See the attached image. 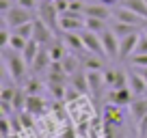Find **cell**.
<instances>
[{
  "instance_id": "1",
  "label": "cell",
  "mask_w": 147,
  "mask_h": 138,
  "mask_svg": "<svg viewBox=\"0 0 147 138\" xmlns=\"http://www.w3.org/2000/svg\"><path fill=\"white\" fill-rule=\"evenodd\" d=\"M22 52H15L13 48H2V56H5L7 69H9V76L15 80V82H26V67L28 63L24 60V56H20Z\"/></svg>"
},
{
  "instance_id": "2",
  "label": "cell",
  "mask_w": 147,
  "mask_h": 138,
  "mask_svg": "<svg viewBox=\"0 0 147 138\" xmlns=\"http://www.w3.org/2000/svg\"><path fill=\"white\" fill-rule=\"evenodd\" d=\"M37 13H39V19H43V22H46L54 32L61 30V26H59L61 13H59V9H56L54 0H41V2L37 5Z\"/></svg>"
},
{
  "instance_id": "3",
  "label": "cell",
  "mask_w": 147,
  "mask_h": 138,
  "mask_svg": "<svg viewBox=\"0 0 147 138\" xmlns=\"http://www.w3.org/2000/svg\"><path fill=\"white\" fill-rule=\"evenodd\" d=\"M32 19H35V17H32V11L30 9L15 5V7H11V9L5 13V26H9L11 30H13L15 26H22V24L32 22Z\"/></svg>"
},
{
  "instance_id": "4",
  "label": "cell",
  "mask_w": 147,
  "mask_h": 138,
  "mask_svg": "<svg viewBox=\"0 0 147 138\" xmlns=\"http://www.w3.org/2000/svg\"><path fill=\"white\" fill-rule=\"evenodd\" d=\"M84 19H87V15H84L82 11H65V13H61V17H59L61 32L82 30L84 28Z\"/></svg>"
},
{
  "instance_id": "5",
  "label": "cell",
  "mask_w": 147,
  "mask_h": 138,
  "mask_svg": "<svg viewBox=\"0 0 147 138\" xmlns=\"http://www.w3.org/2000/svg\"><path fill=\"white\" fill-rule=\"evenodd\" d=\"M113 17L119 19V22H125V24H132V26H147V17H143L141 13H136V11L128 9V7H115L113 9Z\"/></svg>"
},
{
  "instance_id": "6",
  "label": "cell",
  "mask_w": 147,
  "mask_h": 138,
  "mask_svg": "<svg viewBox=\"0 0 147 138\" xmlns=\"http://www.w3.org/2000/svg\"><path fill=\"white\" fill-rule=\"evenodd\" d=\"M100 37H102V43H104L106 56H108V58H119V46H121V39L117 37L115 32H113V28L106 26L104 30L100 32Z\"/></svg>"
},
{
  "instance_id": "7",
  "label": "cell",
  "mask_w": 147,
  "mask_h": 138,
  "mask_svg": "<svg viewBox=\"0 0 147 138\" xmlns=\"http://www.w3.org/2000/svg\"><path fill=\"white\" fill-rule=\"evenodd\" d=\"M80 35H82V39H84L87 52H91V54H97V56H102V58H108V56H106V50H104V43H102L100 32H93V30H87V28H84Z\"/></svg>"
},
{
  "instance_id": "8",
  "label": "cell",
  "mask_w": 147,
  "mask_h": 138,
  "mask_svg": "<svg viewBox=\"0 0 147 138\" xmlns=\"http://www.w3.org/2000/svg\"><path fill=\"white\" fill-rule=\"evenodd\" d=\"M87 80H89V93H91L95 99H100L102 91H104V86H106L104 71H102V69H93V71H89V69H87Z\"/></svg>"
},
{
  "instance_id": "9",
  "label": "cell",
  "mask_w": 147,
  "mask_h": 138,
  "mask_svg": "<svg viewBox=\"0 0 147 138\" xmlns=\"http://www.w3.org/2000/svg\"><path fill=\"white\" fill-rule=\"evenodd\" d=\"M63 43L67 46V50L76 52V54H84L87 52V46H84V39L78 30H67L63 32Z\"/></svg>"
},
{
  "instance_id": "10",
  "label": "cell",
  "mask_w": 147,
  "mask_h": 138,
  "mask_svg": "<svg viewBox=\"0 0 147 138\" xmlns=\"http://www.w3.org/2000/svg\"><path fill=\"white\" fill-rule=\"evenodd\" d=\"M32 39H37V41L41 43V46H46V43H52V41H54V30H52V28L48 26L43 19H35Z\"/></svg>"
},
{
  "instance_id": "11",
  "label": "cell",
  "mask_w": 147,
  "mask_h": 138,
  "mask_svg": "<svg viewBox=\"0 0 147 138\" xmlns=\"http://www.w3.org/2000/svg\"><path fill=\"white\" fill-rule=\"evenodd\" d=\"M134 93L130 91V86L125 88H110L108 91V101H113V104H117V106H130L134 101Z\"/></svg>"
},
{
  "instance_id": "12",
  "label": "cell",
  "mask_w": 147,
  "mask_h": 138,
  "mask_svg": "<svg viewBox=\"0 0 147 138\" xmlns=\"http://www.w3.org/2000/svg\"><path fill=\"white\" fill-rule=\"evenodd\" d=\"M123 106H117L113 101H108L104 106V123H110V125H123V112H121Z\"/></svg>"
},
{
  "instance_id": "13",
  "label": "cell",
  "mask_w": 147,
  "mask_h": 138,
  "mask_svg": "<svg viewBox=\"0 0 147 138\" xmlns=\"http://www.w3.org/2000/svg\"><path fill=\"white\" fill-rule=\"evenodd\" d=\"M138 37H141V30H138V32H132V35H128V37L121 39V46H119V58H121V60L130 58V56L134 54L136 43H138Z\"/></svg>"
},
{
  "instance_id": "14",
  "label": "cell",
  "mask_w": 147,
  "mask_h": 138,
  "mask_svg": "<svg viewBox=\"0 0 147 138\" xmlns=\"http://www.w3.org/2000/svg\"><path fill=\"white\" fill-rule=\"evenodd\" d=\"M128 86H130V91H132L134 95H138V97L147 95V82L136 71H128Z\"/></svg>"
},
{
  "instance_id": "15",
  "label": "cell",
  "mask_w": 147,
  "mask_h": 138,
  "mask_svg": "<svg viewBox=\"0 0 147 138\" xmlns=\"http://www.w3.org/2000/svg\"><path fill=\"white\" fill-rule=\"evenodd\" d=\"M52 65V56H50V50L48 48H43L41 46V50H39V54L35 56V60H32V71L35 74H41V71H46L48 67Z\"/></svg>"
},
{
  "instance_id": "16",
  "label": "cell",
  "mask_w": 147,
  "mask_h": 138,
  "mask_svg": "<svg viewBox=\"0 0 147 138\" xmlns=\"http://www.w3.org/2000/svg\"><path fill=\"white\" fill-rule=\"evenodd\" d=\"M84 15H87V17L108 19L110 15H113V9H110L108 5H102V2H97V5H87L84 7Z\"/></svg>"
},
{
  "instance_id": "17",
  "label": "cell",
  "mask_w": 147,
  "mask_h": 138,
  "mask_svg": "<svg viewBox=\"0 0 147 138\" xmlns=\"http://www.w3.org/2000/svg\"><path fill=\"white\" fill-rule=\"evenodd\" d=\"M130 115H132V119L136 121V123L147 117V99H145V95L138 97V99H134L132 104H130Z\"/></svg>"
},
{
  "instance_id": "18",
  "label": "cell",
  "mask_w": 147,
  "mask_h": 138,
  "mask_svg": "<svg viewBox=\"0 0 147 138\" xmlns=\"http://www.w3.org/2000/svg\"><path fill=\"white\" fill-rule=\"evenodd\" d=\"M110 28H113V32H115L119 39L128 37V35H132V32H138V26H132V24H125V22H119V19H115V22L110 24Z\"/></svg>"
},
{
  "instance_id": "19",
  "label": "cell",
  "mask_w": 147,
  "mask_h": 138,
  "mask_svg": "<svg viewBox=\"0 0 147 138\" xmlns=\"http://www.w3.org/2000/svg\"><path fill=\"white\" fill-rule=\"evenodd\" d=\"M26 110L32 112V115H41V112L46 110V101H43V97L39 95V93H37V95H28Z\"/></svg>"
},
{
  "instance_id": "20",
  "label": "cell",
  "mask_w": 147,
  "mask_h": 138,
  "mask_svg": "<svg viewBox=\"0 0 147 138\" xmlns=\"http://www.w3.org/2000/svg\"><path fill=\"white\" fill-rule=\"evenodd\" d=\"M39 50H41V43L37 41V39H28L26 48H24V52H22L24 60H26L28 65H32V60H35V56L39 54Z\"/></svg>"
},
{
  "instance_id": "21",
  "label": "cell",
  "mask_w": 147,
  "mask_h": 138,
  "mask_svg": "<svg viewBox=\"0 0 147 138\" xmlns=\"http://www.w3.org/2000/svg\"><path fill=\"white\" fill-rule=\"evenodd\" d=\"M71 86L76 88L78 93H82V95H87L89 93V80H87V71H76V74L71 76Z\"/></svg>"
},
{
  "instance_id": "22",
  "label": "cell",
  "mask_w": 147,
  "mask_h": 138,
  "mask_svg": "<svg viewBox=\"0 0 147 138\" xmlns=\"http://www.w3.org/2000/svg\"><path fill=\"white\" fill-rule=\"evenodd\" d=\"M61 65H63V69L67 71V76H74L80 67V60H78L76 54H65V58L61 60Z\"/></svg>"
},
{
  "instance_id": "23",
  "label": "cell",
  "mask_w": 147,
  "mask_h": 138,
  "mask_svg": "<svg viewBox=\"0 0 147 138\" xmlns=\"http://www.w3.org/2000/svg\"><path fill=\"white\" fill-rule=\"evenodd\" d=\"M65 43H56V41H52V43H48V50H50V56H52V60H63L65 58Z\"/></svg>"
},
{
  "instance_id": "24",
  "label": "cell",
  "mask_w": 147,
  "mask_h": 138,
  "mask_svg": "<svg viewBox=\"0 0 147 138\" xmlns=\"http://www.w3.org/2000/svg\"><path fill=\"white\" fill-rule=\"evenodd\" d=\"M84 69H89V71H93V69H104V58L97 54H91V56H84L82 60Z\"/></svg>"
},
{
  "instance_id": "25",
  "label": "cell",
  "mask_w": 147,
  "mask_h": 138,
  "mask_svg": "<svg viewBox=\"0 0 147 138\" xmlns=\"http://www.w3.org/2000/svg\"><path fill=\"white\" fill-rule=\"evenodd\" d=\"M121 5L132 9V11H136V13H141L143 17H147V2L145 0H123Z\"/></svg>"
},
{
  "instance_id": "26",
  "label": "cell",
  "mask_w": 147,
  "mask_h": 138,
  "mask_svg": "<svg viewBox=\"0 0 147 138\" xmlns=\"http://www.w3.org/2000/svg\"><path fill=\"white\" fill-rule=\"evenodd\" d=\"M26 101H28L26 88H18V91H15V97H13V106H15V110H18V112L26 110Z\"/></svg>"
},
{
  "instance_id": "27",
  "label": "cell",
  "mask_w": 147,
  "mask_h": 138,
  "mask_svg": "<svg viewBox=\"0 0 147 138\" xmlns=\"http://www.w3.org/2000/svg\"><path fill=\"white\" fill-rule=\"evenodd\" d=\"M106 22H108V19L87 17V19H84V28H87V30H93V32H102V30L106 28Z\"/></svg>"
},
{
  "instance_id": "28",
  "label": "cell",
  "mask_w": 147,
  "mask_h": 138,
  "mask_svg": "<svg viewBox=\"0 0 147 138\" xmlns=\"http://www.w3.org/2000/svg\"><path fill=\"white\" fill-rule=\"evenodd\" d=\"M26 43H28V39H24V37H20L18 32H13L11 30V39H9V48H13L15 52H24V48H26Z\"/></svg>"
},
{
  "instance_id": "29",
  "label": "cell",
  "mask_w": 147,
  "mask_h": 138,
  "mask_svg": "<svg viewBox=\"0 0 147 138\" xmlns=\"http://www.w3.org/2000/svg\"><path fill=\"white\" fill-rule=\"evenodd\" d=\"M32 30H35V19H32V22L22 24V26H15V28H13V32H18L20 37H24V39H32Z\"/></svg>"
},
{
  "instance_id": "30",
  "label": "cell",
  "mask_w": 147,
  "mask_h": 138,
  "mask_svg": "<svg viewBox=\"0 0 147 138\" xmlns=\"http://www.w3.org/2000/svg\"><path fill=\"white\" fill-rule=\"evenodd\" d=\"M24 88H26L28 95H37V93H41V82L37 78H28L26 82H24Z\"/></svg>"
},
{
  "instance_id": "31",
  "label": "cell",
  "mask_w": 147,
  "mask_h": 138,
  "mask_svg": "<svg viewBox=\"0 0 147 138\" xmlns=\"http://www.w3.org/2000/svg\"><path fill=\"white\" fill-rule=\"evenodd\" d=\"M134 54H147V32H145V30H143L141 37H138V43H136Z\"/></svg>"
},
{
  "instance_id": "32",
  "label": "cell",
  "mask_w": 147,
  "mask_h": 138,
  "mask_svg": "<svg viewBox=\"0 0 147 138\" xmlns=\"http://www.w3.org/2000/svg\"><path fill=\"white\" fill-rule=\"evenodd\" d=\"M115 80H117V69H106L104 71V82L108 88H115Z\"/></svg>"
},
{
  "instance_id": "33",
  "label": "cell",
  "mask_w": 147,
  "mask_h": 138,
  "mask_svg": "<svg viewBox=\"0 0 147 138\" xmlns=\"http://www.w3.org/2000/svg\"><path fill=\"white\" fill-rule=\"evenodd\" d=\"M128 60L132 63V67H147V54H132Z\"/></svg>"
},
{
  "instance_id": "34",
  "label": "cell",
  "mask_w": 147,
  "mask_h": 138,
  "mask_svg": "<svg viewBox=\"0 0 147 138\" xmlns=\"http://www.w3.org/2000/svg\"><path fill=\"white\" fill-rule=\"evenodd\" d=\"M9 39H11V28L5 26V28H2V32H0V48L9 46Z\"/></svg>"
},
{
  "instance_id": "35",
  "label": "cell",
  "mask_w": 147,
  "mask_h": 138,
  "mask_svg": "<svg viewBox=\"0 0 147 138\" xmlns=\"http://www.w3.org/2000/svg\"><path fill=\"white\" fill-rule=\"evenodd\" d=\"M15 91H18V88H13V86H5V88H2V93H0V99L13 101V97H15Z\"/></svg>"
},
{
  "instance_id": "36",
  "label": "cell",
  "mask_w": 147,
  "mask_h": 138,
  "mask_svg": "<svg viewBox=\"0 0 147 138\" xmlns=\"http://www.w3.org/2000/svg\"><path fill=\"white\" fill-rule=\"evenodd\" d=\"M0 132H2V136H9V132H11V121H9V117H2V121H0Z\"/></svg>"
},
{
  "instance_id": "37",
  "label": "cell",
  "mask_w": 147,
  "mask_h": 138,
  "mask_svg": "<svg viewBox=\"0 0 147 138\" xmlns=\"http://www.w3.org/2000/svg\"><path fill=\"white\" fill-rule=\"evenodd\" d=\"M15 5L26 7V9H30V11H32V7L37 9V5H39V2H37V0H15Z\"/></svg>"
},
{
  "instance_id": "38",
  "label": "cell",
  "mask_w": 147,
  "mask_h": 138,
  "mask_svg": "<svg viewBox=\"0 0 147 138\" xmlns=\"http://www.w3.org/2000/svg\"><path fill=\"white\" fill-rule=\"evenodd\" d=\"M138 136H141V138H147V117L138 121Z\"/></svg>"
},
{
  "instance_id": "39",
  "label": "cell",
  "mask_w": 147,
  "mask_h": 138,
  "mask_svg": "<svg viewBox=\"0 0 147 138\" xmlns=\"http://www.w3.org/2000/svg\"><path fill=\"white\" fill-rule=\"evenodd\" d=\"M11 9V5H9V0H0V11L2 13H7V11Z\"/></svg>"
},
{
  "instance_id": "40",
  "label": "cell",
  "mask_w": 147,
  "mask_h": 138,
  "mask_svg": "<svg viewBox=\"0 0 147 138\" xmlns=\"http://www.w3.org/2000/svg\"><path fill=\"white\" fill-rule=\"evenodd\" d=\"M97 2H102V5H108V7H115V5H119V2H123V0H97Z\"/></svg>"
},
{
  "instance_id": "41",
  "label": "cell",
  "mask_w": 147,
  "mask_h": 138,
  "mask_svg": "<svg viewBox=\"0 0 147 138\" xmlns=\"http://www.w3.org/2000/svg\"><path fill=\"white\" fill-rule=\"evenodd\" d=\"M136 69H138V74L145 78V82H147V67H136Z\"/></svg>"
},
{
  "instance_id": "42",
  "label": "cell",
  "mask_w": 147,
  "mask_h": 138,
  "mask_svg": "<svg viewBox=\"0 0 147 138\" xmlns=\"http://www.w3.org/2000/svg\"><path fill=\"white\" fill-rule=\"evenodd\" d=\"M145 32H147V26H145Z\"/></svg>"
},
{
  "instance_id": "43",
  "label": "cell",
  "mask_w": 147,
  "mask_h": 138,
  "mask_svg": "<svg viewBox=\"0 0 147 138\" xmlns=\"http://www.w3.org/2000/svg\"><path fill=\"white\" fill-rule=\"evenodd\" d=\"M69 2H74V0H69Z\"/></svg>"
},
{
  "instance_id": "44",
  "label": "cell",
  "mask_w": 147,
  "mask_h": 138,
  "mask_svg": "<svg viewBox=\"0 0 147 138\" xmlns=\"http://www.w3.org/2000/svg\"><path fill=\"white\" fill-rule=\"evenodd\" d=\"M145 2H147V0H145Z\"/></svg>"
}]
</instances>
